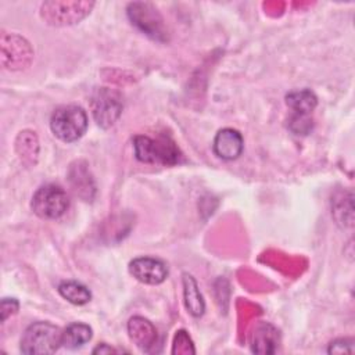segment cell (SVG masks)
Segmentation results:
<instances>
[{
  "label": "cell",
  "mask_w": 355,
  "mask_h": 355,
  "mask_svg": "<svg viewBox=\"0 0 355 355\" xmlns=\"http://www.w3.org/2000/svg\"><path fill=\"white\" fill-rule=\"evenodd\" d=\"M135 155L139 161L146 164L175 165L179 162L180 151L169 136H159L153 139L139 135L133 140Z\"/></svg>",
  "instance_id": "1"
},
{
  "label": "cell",
  "mask_w": 355,
  "mask_h": 355,
  "mask_svg": "<svg viewBox=\"0 0 355 355\" xmlns=\"http://www.w3.org/2000/svg\"><path fill=\"white\" fill-rule=\"evenodd\" d=\"M50 129L55 137L65 143L76 141L87 129V114L75 104L61 105L50 118Z\"/></svg>",
  "instance_id": "2"
},
{
  "label": "cell",
  "mask_w": 355,
  "mask_h": 355,
  "mask_svg": "<svg viewBox=\"0 0 355 355\" xmlns=\"http://www.w3.org/2000/svg\"><path fill=\"white\" fill-rule=\"evenodd\" d=\"M62 331L49 322H35L24 331L21 351L29 355L54 354L61 347Z\"/></svg>",
  "instance_id": "3"
},
{
  "label": "cell",
  "mask_w": 355,
  "mask_h": 355,
  "mask_svg": "<svg viewBox=\"0 0 355 355\" xmlns=\"http://www.w3.org/2000/svg\"><path fill=\"white\" fill-rule=\"evenodd\" d=\"M31 205L37 216L43 219H57L68 209L69 197L61 186L49 183L35 191Z\"/></svg>",
  "instance_id": "4"
},
{
  "label": "cell",
  "mask_w": 355,
  "mask_h": 355,
  "mask_svg": "<svg viewBox=\"0 0 355 355\" xmlns=\"http://www.w3.org/2000/svg\"><path fill=\"white\" fill-rule=\"evenodd\" d=\"M90 108L97 125L107 129L116 122L123 104L118 92L108 87H100L92 94Z\"/></svg>",
  "instance_id": "5"
},
{
  "label": "cell",
  "mask_w": 355,
  "mask_h": 355,
  "mask_svg": "<svg viewBox=\"0 0 355 355\" xmlns=\"http://www.w3.org/2000/svg\"><path fill=\"white\" fill-rule=\"evenodd\" d=\"M93 6L92 1H46L42 4V17L53 25L76 24L90 12Z\"/></svg>",
  "instance_id": "6"
},
{
  "label": "cell",
  "mask_w": 355,
  "mask_h": 355,
  "mask_svg": "<svg viewBox=\"0 0 355 355\" xmlns=\"http://www.w3.org/2000/svg\"><path fill=\"white\" fill-rule=\"evenodd\" d=\"M128 15L133 25H136L141 32L157 40H165V26L164 19L158 10L150 3H130L128 6Z\"/></svg>",
  "instance_id": "7"
},
{
  "label": "cell",
  "mask_w": 355,
  "mask_h": 355,
  "mask_svg": "<svg viewBox=\"0 0 355 355\" xmlns=\"http://www.w3.org/2000/svg\"><path fill=\"white\" fill-rule=\"evenodd\" d=\"M130 275L144 284H159L168 276L166 263L154 257H139L129 263Z\"/></svg>",
  "instance_id": "8"
},
{
  "label": "cell",
  "mask_w": 355,
  "mask_h": 355,
  "mask_svg": "<svg viewBox=\"0 0 355 355\" xmlns=\"http://www.w3.org/2000/svg\"><path fill=\"white\" fill-rule=\"evenodd\" d=\"M244 148V140L239 130L232 128L220 129L214 139V153L226 161L239 158Z\"/></svg>",
  "instance_id": "9"
},
{
  "label": "cell",
  "mask_w": 355,
  "mask_h": 355,
  "mask_svg": "<svg viewBox=\"0 0 355 355\" xmlns=\"http://www.w3.org/2000/svg\"><path fill=\"white\" fill-rule=\"evenodd\" d=\"M128 333L130 340L141 351H150L157 344V329L154 324L141 316H133L128 322Z\"/></svg>",
  "instance_id": "10"
},
{
  "label": "cell",
  "mask_w": 355,
  "mask_h": 355,
  "mask_svg": "<svg viewBox=\"0 0 355 355\" xmlns=\"http://www.w3.org/2000/svg\"><path fill=\"white\" fill-rule=\"evenodd\" d=\"M68 180L71 183V187L73 193L89 201L93 198L94 194V182L92 179V175L87 169V165L83 161H76L75 164L71 165L69 172H68Z\"/></svg>",
  "instance_id": "11"
},
{
  "label": "cell",
  "mask_w": 355,
  "mask_h": 355,
  "mask_svg": "<svg viewBox=\"0 0 355 355\" xmlns=\"http://www.w3.org/2000/svg\"><path fill=\"white\" fill-rule=\"evenodd\" d=\"M279 345V331L269 323H261L252 333L251 349L257 354H273Z\"/></svg>",
  "instance_id": "12"
},
{
  "label": "cell",
  "mask_w": 355,
  "mask_h": 355,
  "mask_svg": "<svg viewBox=\"0 0 355 355\" xmlns=\"http://www.w3.org/2000/svg\"><path fill=\"white\" fill-rule=\"evenodd\" d=\"M286 104L293 110L294 114L311 115V112L318 105V97L309 89L291 90L286 94Z\"/></svg>",
  "instance_id": "13"
},
{
  "label": "cell",
  "mask_w": 355,
  "mask_h": 355,
  "mask_svg": "<svg viewBox=\"0 0 355 355\" xmlns=\"http://www.w3.org/2000/svg\"><path fill=\"white\" fill-rule=\"evenodd\" d=\"M183 297H184V305L190 312V315L198 318L204 313L205 302L202 300L197 282L189 273L183 275Z\"/></svg>",
  "instance_id": "14"
},
{
  "label": "cell",
  "mask_w": 355,
  "mask_h": 355,
  "mask_svg": "<svg viewBox=\"0 0 355 355\" xmlns=\"http://www.w3.org/2000/svg\"><path fill=\"white\" fill-rule=\"evenodd\" d=\"M92 336H93V331L89 324L75 322L68 324L62 331L61 345L68 349H76L83 347L86 343H89L92 340Z\"/></svg>",
  "instance_id": "15"
},
{
  "label": "cell",
  "mask_w": 355,
  "mask_h": 355,
  "mask_svg": "<svg viewBox=\"0 0 355 355\" xmlns=\"http://www.w3.org/2000/svg\"><path fill=\"white\" fill-rule=\"evenodd\" d=\"M60 295L73 305H85L92 300L90 290L75 280H64L58 284Z\"/></svg>",
  "instance_id": "16"
},
{
  "label": "cell",
  "mask_w": 355,
  "mask_h": 355,
  "mask_svg": "<svg viewBox=\"0 0 355 355\" xmlns=\"http://www.w3.org/2000/svg\"><path fill=\"white\" fill-rule=\"evenodd\" d=\"M313 128L312 118L302 114H291L288 118V129L295 135H308Z\"/></svg>",
  "instance_id": "17"
},
{
  "label": "cell",
  "mask_w": 355,
  "mask_h": 355,
  "mask_svg": "<svg viewBox=\"0 0 355 355\" xmlns=\"http://www.w3.org/2000/svg\"><path fill=\"white\" fill-rule=\"evenodd\" d=\"M173 354L176 352H191L194 354V348H193V343L189 337V334L184 331V330H179L176 331V336H175V344H173V349H172Z\"/></svg>",
  "instance_id": "18"
},
{
  "label": "cell",
  "mask_w": 355,
  "mask_h": 355,
  "mask_svg": "<svg viewBox=\"0 0 355 355\" xmlns=\"http://www.w3.org/2000/svg\"><path fill=\"white\" fill-rule=\"evenodd\" d=\"M354 351L355 348L352 338H337L330 343L327 349L329 354H352Z\"/></svg>",
  "instance_id": "19"
},
{
  "label": "cell",
  "mask_w": 355,
  "mask_h": 355,
  "mask_svg": "<svg viewBox=\"0 0 355 355\" xmlns=\"http://www.w3.org/2000/svg\"><path fill=\"white\" fill-rule=\"evenodd\" d=\"M19 308V302L17 298H3L0 305V313H1V322H4L8 316L14 315Z\"/></svg>",
  "instance_id": "20"
},
{
  "label": "cell",
  "mask_w": 355,
  "mask_h": 355,
  "mask_svg": "<svg viewBox=\"0 0 355 355\" xmlns=\"http://www.w3.org/2000/svg\"><path fill=\"white\" fill-rule=\"evenodd\" d=\"M111 352H116V349H114L107 344H101L93 349V354H111Z\"/></svg>",
  "instance_id": "21"
}]
</instances>
